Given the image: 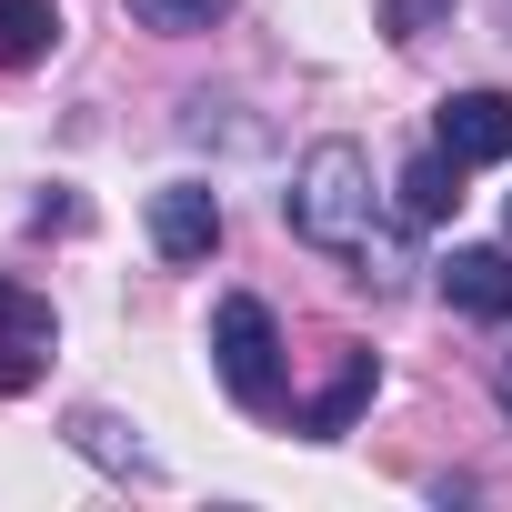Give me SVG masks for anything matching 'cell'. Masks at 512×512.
Segmentation results:
<instances>
[{
	"mask_svg": "<svg viewBox=\"0 0 512 512\" xmlns=\"http://www.w3.org/2000/svg\"><path fill=\"white\" fill-rule=\"evenodd\" d=\"M282 221H292V241L332 251V262H362L372 292H402V272H412L402 241H392V221H382V201H372L362 141H312L302 171H292V191H282Z\"/></svg>",
	"mask_w": 512,
	"mask_h": 512,
	"instance_id": "obj_1",
	"label": "cell"
},
{
	"mask_svg": "<svg viewBox=\"0 0 512 512\" xmlns=\"http://www.w3.org/2000/svg\"><path fill=\"white\" fill-rule=\"evenodd\" d=\"M211 372H221V392H231L241 412H282V402H292V382H282V322H272V302L231 292V302L211 312Z\"/></svg>",
	"mask_w": 512,
	"mask_h": 512,
	"instance_id": "obj_2",
	"label": "cell"
},
{
	"mask_svg": "<svg viewBox=\"0 0 512 512\" xmlns=\"http://www.w3.org/2000/svg\"><path fill=\"white\" fill-rule=\"evenodd\" d=\"M151 251H161V262H211V251H221V191L211 181H161L151 191Z\"/></svg>",
	"mask_w": 512,
	"mask_h": 512,
	"instance_id": "obj_3",
	"label": "cell"
},
{
	"mask_svg": "<svg viewBox=\"0 0 512 512\" xmlns=\"http://www.w3.org/2000/svg\"><path fill=\"white\" fill-rule=\"evenodd\" d=\"M51 342H61L51 302H41V292H21V282H0V402L31 392V382L51 372Z\"/></svg>",
	"mask_w": 512,
	"mask_h": 512,
	"instance_id": "obj_4",
	"label": "cell"
},
{
	"mask_svg": "<svg viewBox=\"0 0 512 512\" xmlns=\"http://www.w3.org/2000/svg\"><path fill=\"white\" fill-rule=\"evenodd\" d=\"M432 141H442L462 171L512 161V91H452V101L432 111Z\"/></svg>",
	"mask_w": 512,
	"mask_h": 512,
	"instance_id": "obj_5",
	"label": "cell"
},
{
	"mask_svg": "<svg viewBox=\"0 0 512 512\" xmlns=\"http://www.w3.org/2000/svg\"><path fill=\"white\" fill-rule=\"evenodd\" d=\"M382 392V362L362 352V342H342V362H332V382L312 392V402H292V432H312V442H332V432H352L362 422V402Z\"/></svg>",
	"mask_w": 512,
	"mask_h": 512,
	"instance_id": "obj_6",
	"label": "cell"
},
{
	"mask_svg": "<svg viewBox=\"0 0 512 512\" xmlns=\"http://www.w3.org/2000/svg\"><path fill=\"white\" fill-rule=\"evenodd\" d=\"M442 302L462 322H512V251H492V241L452 251V262H442Z\"/></svg>",
	"mask_w": 512,
	"mask_h": 512,
	"instance_id": "obj_7",
	"label": "cell"
},
{
	"mask_svg": "<svg viewBox=\"0 0 512 512\" xmlns=\"http://www.w3.org/2000/svg\"><path fill=\"white\" fill-rule=\"evenodd\" d=\"M392 191H402V221H442V211L462 201V161L432 141V151H412V161H402V181H392Z\"/></svg>",
	"mask_w": 512,
	"mask_h": 512,
	"instance_id": "obj_8",
	"label": "cell"
},
{
	"mask_svg": "<svg viewBox=\"0 0 512 512\" xmlns=\"http://www.w3.org/2000/svg\"><path fill=\"white\" fill-rule=\"evenodd\" d=\"M61 41V0H0V71H31Z\"/></svg>",
	"mask_w": 512,
	"mask_h": 512,
	"instance_id": "obj_9",
	"label": "cell"
},
{
	"mask_svg": "<svg viewBox=\"0 0 512 512\" xmlns=\"http://www.w3.org/2000/svg\"><path fill=\"white\" fill-rule=\"evenodd\" d=\"M121 11H131L141 31H171V41H181V31H211L231 0H121Z\"/></svg>",
	"mask_w": 512,
	"mask_h": 512,
	"instance_id": "obj_10",
	"label": "cell"
},
{
	"mask_svg": "<svg viewBox=\"0 0 512 512\" xmlns=\"http://www.w3.org/2000/svg\"><path fill=\"white\" fill-rule=\"evenodd\" d=\"M442 21H452V0H382V31L392 41H432Z\"/></svg>",
	"mask_w": 512,
	"mask_h": 512,
	"instance_id": "obj_11",
	"label": "cell"
},
{
	"mask_svg": "<svg viewBox=\"0 0 512 512\" xmlns=\"http://www.w3.org/2000/svg\"><path fill=\"white\" fill-rule=\"evenodd\" d=\"M492 392H502V422H512V362H502V382H492Z\"/></svg>",
	"mask_w": 512,
	"mask_h": 512,
	"instance_id": "obj_12",
	"label": "cell"
},
{
	"mask_svg": "<svg viewBox=\"0 0 512 512\" xmlns=\"http://www.w3.org/2000/svg\"><path fill=\"white\" fill-rule=\"evenodd\" d=\"M502 221H512V211H502Z\"/></svg>",
	"mask_w": 512,
	"mask_h": 512,
	"instance_id": "obj_13",
	"label": "cell"
}]
</instances>
